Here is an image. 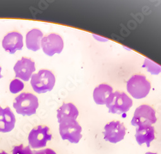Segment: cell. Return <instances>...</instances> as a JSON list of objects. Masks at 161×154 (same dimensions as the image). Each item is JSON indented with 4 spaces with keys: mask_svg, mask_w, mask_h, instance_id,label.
I'll use <instances>...</instances> for the list:
<instances>
[{
    "mask_svg": "<svg viewBox=\"0 0 161 154\" xmlns=\"http://www.w3.org/2000/svg\"><path fill=\"white\" fill-rule=\"evenodd\" d=\"M106 105L110 113L123 114L127 112L132 107L133 100L125 93L115 91L110 96Z\"/></svg>",
    "mask_w": 161,
    "mask_h": 154,
    "instance_id": "4",
    "label": "cell"
},
{
    "mask_svg": "<svg viewBox=\"0 0 161 154\" xmlns=\"http://www.w3.org/2000/svg\"><path fill=\"white\" fill-rule=\"evenodd\" d=\"M56 78L53 73L47 69H42L31 77V85L34 91L41 94L50 91L55 85Z\"/></svg>",
    "mask_w": 161,
    "mask_h": 154,
    "instance_id": "2",
    "label": "cell"
},
{
    "mask_svg": "<svg viewBox=\"0 0 161 154\" xmlns=\"http://www.w3.org/2000/svg\"><path fill=\"white\" fill-rule=\"evenodd\" d=\"M24 88V84L19 79L13 80L10 84V91L12 94H16L21 92Z\"/></svg>",
    "mask_w": 161,
    "mask_h": 154,
    "instance_id": "18",
    "label": "cell"
},
{
    "mask_svg": "<svg viewBox=\"0 0 161 154\" xmlns=\"http://www.w3.org/2000/svg\"><path fill=\"white\" fill-rule=\"evenodd\" d=\"M13 107L18 114L30 116L36 112L39 107L38 99L32 93H23L15 98Z\"/></svg>",
    "mask_w": 161,
    "mask_h": 154,
    "instance_id": "3",
    "label": "cell"
},
{
    "mask_svg": "<svg viewBox=\"0 0 161 154\" xmlns=\"http://www.w3.org/2000/svg\"><path fill=\"white\" fill-rule=\"evenodd\" d=\"M128 93L135 99H142L149 94L151 83L142 74H134L127 82Z\"/></svg>",
    "mask_w": 161,
    "mask_h": 154,
    "instance_id": "1",
    "label": "cell"
},
{
    "mask_svg": "<svg viewBox=\"0 0 161 154\" xmlns=\"http://www.w3.org/2000/svg\"><path fill=\"white\" fill-rule=\"evenodd\" d=\"M12 154H33V151L29 146H25L23 145L16 146L12 150Z\"/></svg>",
    "mask_w": 161,
    "mask_h": 154,
    "instance_id": "19",
    "label": "cell"
},
{
    "mask_svg": "<svg viewBox=\"0 0 161 154\" xmlns=\"http://www.w3.org/2000/svg\"><path fill=\"white\" fill-rule=\"evenodd\" d=\"M145 154H157V153H153V152H146Z\"/></svg>",
    "mask_w": 161,
    "mask_h": 154,
    "instance_id": "22",
    "label": "cell"
},
{
    "mask_svg": "<svg viewBox=\"0 0 161 154\" xmlns=\"http://www.w3.org/2000/svg\"><path fill=\"white\" fill-rule=\"evenodd\" d=\"M2 46L6 51L14 54L17 50L22 49L23 47V35L17 32L7 33L3 38Z\"/></svg>",
    "mask_w": 161,
    "mask_h": 154,
    "instance_id": "11",
    "label": "cell"
},
{
    "mask_svg": "<svg viewBox=\"0 0 161 154\" xmlns=\"http://www.w3.org/2000/svg\"><path fill=\"white\" fill-rule=\"evenodd\" d=\"M156 112L153 107L148 105H142L138 107L135 112L131 123L135 126H152L157 122Z\"/></svg>",
    "mask_w": 161,
    "mask_h": 154,
    "instance_id": "6",
    "label": "cell"
},
{
    "mask_svg": "<svg viewBox=\"0 0 161 154\" xmlns=\"http://www.w3.org/2000/svg\"><path fill=\"white\" fill-rule=\"evenodd\" d=\"M41 45L43 52L48 56L52 57L56 54L62 52L64 43L59 35L53 33L43 37Z\"/></svg>",
    "mask_w": 161,
    "mask_h": 154,
    "instance_id": "9",
    "label": "cell"
},
{
    "mask_svg": "<svg viewBox=\"0 0 161 154\" xmlns=\"http://www.w3.org/2000/svg\"><path fill=\"white\" fill-rule=\"evenodd\" d=\"M0 154H8V153H7L5 151H0Z\"/></svg>",
    "mask_w": 161,
    "mask_h": 154,
    "instance_id": "21",
    "label": "cell"
},
{
    "mask_svg": "<svg viewBox=\"0 0 161 154\" xmlns=\"http://www.w3.org/2000/svg\"><path fill=\"white\" fill-rule=\"evenodd\" d=\"M113 93V88L107 84L97 85L93 92V98L97 105H106L107 101Z\"/></svg>",
    "mask_w": 161,
    "mask_h": 154,
    "instance_id": "13",
    "label": "cell"
},
{
    "mask_svg": "<svg viewBox=\"0 0 161 154\" xmlns=\"http://www.w3.org/2000/svg\"><path fill=\"white\" fill-rule=\"evenodd\" d=\"M15 116L8 107L2 109L0 107V132L7 133L12 131L15 126Z\"/></svg>",
    "mask_w": 161,
    "mask_h": 154,
    "instance_id": "12",
    "label": "cell"
},
{
    "mask_svg": "<svg viewBox=\"0 0 161 154\" xmlns=\"http://www.w3.org/2000/svg\"><path fill=\"white\" fill-rule=\"evenodd\" d=\"M33 154H57L55 151L50 148H45L37 151H34Z\"/></svg>",
    "mask_w": 161,
    "mask_h": 154,
    "instance_id": "20",
    "label": "cell"
},
{
    "mask_svg": "<svg viewBox=\"0 0 161 154\" xmlns=\"http://www.w3.org/2000/svg\"><path fill=\"white\" fill-rule=\"evenodd\" d=\"M136 139L137 143L142 145L146 143L147 147H150V143L155 137V128L153 126H139L136 129Z\"/></svg>",
    "mask_w": 161,
    "mask_h": 154,
    "instance_id": "14",
    "label": "cell"
},
{
    "mask_svg": "<svg viewBox=\"0 0 161 154\" xmlns=\"http://www.w3.org/2000/svg\"><path fill=\"white\" fill-rule=\"evenodd\" d=\"M14 70L16 77L27 82L31 79L32 73L36 71L35 62L31 59L22 57L15 64Z\"/></svg>",
    "mask_w": 161,
    "mask_h": 154,
    "instance_id": "10",
    "label": "cell"
},
{
    "mask_svg": "<svg viewBox=\"0 0 161 154\" xmlns=\"http://www.w3.org/2000/svg\"><path fill=\"white\" fill-rule=\"evenodd\" d=\"M50 128L47 126L39 125L34 127L29 133L28 140L30 146L33 149H39L47 146L52 136L49 133Z\"/></svg>",
    "mask_w": 161,
    "mask_h": 154,
    "instance_id": "7",
    "label": "cell"
},
{
    "mask_svg": "<svg viewBox=\"0 0 161 154\" xmlns=\"http://www.w3.org/2000/svg\"><path fill=\"white\" fill-rule=\"evenodd\" d=\"M79 116L77 108L72 103L63 104L57 110V118L59 123L65 120H75Z\"/></svg>",
    "mask_w": 161,
    "mask_h": 154,
    "instance_id": "15",
    "label": "cell"
},
{
    "mask_svg": "<svg viewBox=\"0 0 161 154\" xmlns=\"http://www.w3.org/2000/svg\"><path fill=\"white\" fill-rule=\"evenodd\" d=\"M82 127L75 120H65L59 123V134L63 140L77 144L82 138Z\"/></svg>",
    "mask_w": 161,
    "mask_h": 154,
    "instance_id": "5",
    "label": "cell"
},
{
    "mask_svg": "<svg viewBox=\"0 0 161 154\" xmlns=\"http://www.w3.org/2000/svg\"><path fill=\"white\" fill-rule=\"evenodd\" d=\"M142 68H146L147 71L153 75H157L161 72V66L147 58L144 59Z\"/></svg>",
    "mask_w": 161,
    "mask_h": 154,
    "instance_id": "17",
    "label": "cell"
},
{
    "mask_svg": "<svg viewBox=\"0 0 161 154\" xmlns=\"http://www.w3.org/2000/svg\"><path fill=\"white\" fill-rule=\"evenodd\" d=\"M104 139L111 143H117L124 139L126 135V127L119 121H112L104 126Z\"/></svg>",
    "mask_w": 161,
    "mask_h": 154,
    "instance_id": "8",
    "label": "cell"
},
{
    "mask_svg": "<svg viewBox=\"0 0 161 154\" xmlns=\"http://www.w3.org/2000/svg\"><path fill=\"white\" fill-rule=\"evenodd\" d=\"M43 37V32L39 29H32L26 35V45L27 48L36 51L41 47V42Z\"/></svg>",
    "mask_w": 161,
    "mask_h": 154,
    "instance_id": "16",
    "label": "cell"
},
{
    "mask_svg": "<svg viewBox=\"0 0 161 154\" xmlns=\"http://www.w3.org/2000/svg\"><path fill=\"white\" fill-rule=\"evenodd\" d=\"M1 71H2V68H1V66H0V79L2 78V77H3V76L1 74Z\"/></svg>",
    "mask_w": 161,
    "mask_h": 154,
    "instance_id": "23",
    "label": "cell"
}]
</instances>
